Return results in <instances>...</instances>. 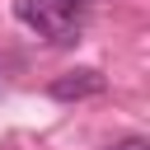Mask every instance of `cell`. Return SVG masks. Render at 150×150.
I'll return each instance as SVG.
<instances>
[{
    "label": "cell",
    "instance_id": "cell-1",
    "mask_svg": "<svg viewBox=\"0 0 150 150\" xmlns=\"http://www.w3.org/2000/svg\"><path fill=\"white\" fill-rule=\"evenodd\" d=\"M14 19L28 23L33 33H42L47 42H75V33H80V23L75 19H61L52 9V0H14Z\"/></svg>",
    "mask_w": 150,
    "mask_h": 150
},
{
    "label": "cell",
    "instance_id": "cell-2",
    "mask_svg": "<svg viewBox=\"0 0 150 150\" xmlns=\"http://www.w3.org/2000/svg\"><path fill=\"white\" fill-rule=\"evenodd\" d=\"M47 94H52L56 103H80V98L103 94V75H98L94 66H84V70H66V75H56V80L47 84Z\"/></svg>",
    "mask_w": 150,
    "mask_h": 150
},
{
    "label": "cell",
    "instance_id": "cell-3",
    "mask_svg": "<svg viewBox=\"0 0 150 150\" xmlns=\"http://www.w3.org/2000/svg\"><path fill=\"white\" fill-rule=\"evenodd\" d=\"M52 9H56L61 19H75V23H80V14L89 9V0H52Z\"/></svg>",
    "mask_w": 150,
    "mask_h": 150
},
{
    "label": "cell",
    "instance_id": "cell-4",
    "mask_svg": "<svg viewBox=\"0 0 150 150\" xmlns=\"http://www.w3.org/2000/svg\"><path fill=\"white\" fill-rule=\"evenodd\" d=\"M108 150H150V145H145V136H127V141H117V145H108Z\"/></svg>",
    "mask_w": 150,
    "mask_h": 150
},
{
    "label": "cell",
    "instance_id": "cell-5",
    "mask_svg": "<svg viewBox=\"0 0 150 150\" xmlns=\"http://www.w3.org/2000/svg\"><path fill=\"white\" fill-rule=\"evenodd\" d=\"M0 89H5V84H0Z\"/></svg>",
    "mask_w": 150,
    "mask_h": 150
}]
</instances>
